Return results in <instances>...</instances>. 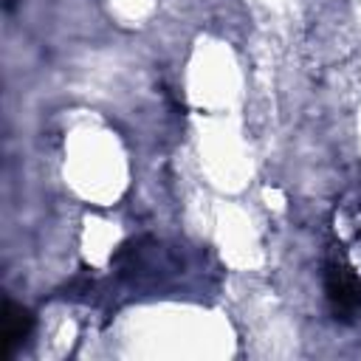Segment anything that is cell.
I'll list each match as a JSON object with an SVG mask.
<instances>
[{"label": "cell", "mask_w": 361, "mask_h": 361, "mask_svg": "<svg viewBox=\"0 0 361 361\" xmlns=\"http://www.w3.org/2000/svg\"><path fill=\"white\" fill-rule=\"evenodd\" d=\"M31 333V313L20 305H14L11 299H6L3 305V330H0V338H3V358H8L14 353V347L20 341H25V336Z\"/></svg>", "instance_id": "cell-1"}, {"label": "cell", "mask_w": 361, "mask_h": 361, "mask_svg": "<svg viewBox=\"0 0 361 361\" xmlns=\"http://www.w3.org/2000/svg\"><path fill=\"white\" fill-rule=\"evenodd\" d=\"M14 8V0H6V11H11Z\"/></svg>", "instance_id": "cell-2"}]
</instances>
